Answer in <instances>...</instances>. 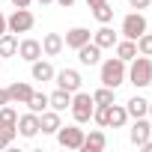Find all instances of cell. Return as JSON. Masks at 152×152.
Masks as SVG:
<instances>
[{"label": "cell", "instance_id": "11", "mask_svg": "<svg viewBox=\"0 0 152 152\" xmlns=\"http://www.w3.org/2000/svg\"><path fill=\"white\" fill-rule=\"evenodd\" d=\"M54 75H57V69H54L48 60H42V57H39V60H33V63H30V78H33V81L48 84V81H54Z\"/></svg>", "mask_w": 152, "mask_h": 152}, {"label": "cell", "instance_id": "18", "mask_svg": "<svg viewBox=\"0 0 152 152\" xmlns=\"http://www.w3.org/2000/svg\"><path fill=\"white\" fill-rule=\"evenodd\" d=\"M93 42H96V45H99V48L104 51V48H113V45L119 42V36L113 33V27H107V24H102V27H99V30L93 33Z\"/></svg>", "mask_w": 152, "mask_h": 152}, {"label": "cell", "instance_id": "6", "mask_svg": "<svg viewBox=\"0 0 152 152\" xmlns=\"http://www.w3.org/2000/svg\"><path fill=\"white\" fill-rule=\"evenodd\" d=\"M33 24H36V15L30 12V9H15L9 18H6V30L9 33H30L33 30Z\"/></svg>", "mask_w": 152, "mask_h": 152}, {"label": "cell", "instance_id": "21", "mask_svg": "<svg viewBox=\"0 0 152 152\" xmlns=\"http://www.w3.org/2000/svg\"><path fill=\"white\" fill-rule=\"evenodd\" d=\"M3 57H18V36L15 33H0V60Z\"/></svg>", "mask_w": 152, "mask_h": 152}, {"label": "cell", "instance_id": "34", "mask_svg": "<svg viewBox=\"0 0 152 152\" xmlns=\"http://www.w3.org/2000/svg\"><path fill=\"white\" fill-rule=\"evenodd\" d=\"M57 3H60L63 9H69V6H75V0H57Z\"/></svg>", "mask_w": 152, "mask_h": 152}, {"label": "cell", "instance_id": "3", "mask_svg": "<svg viewBox=\"0 0 152 152\" xmlns=\"http://www.w3.org/2000/svg\"><path fill=\"white\" fill-rule=\"evenodd\" d=\"M93 107H96L93 93H84V90L72 93V104H69V110H72V119L78 122V125H84V122L93 119Z\"/></svg>", "mask_w": 152, "mask_h": 152}, {"label": "cell", "instance_id": "29", "mask_svg": "<svg viewBox=\"0 0 152 152\" xmlns=\"http://www.w3.org/2000/svg\"><path fill=\"white\" fill-rule=\"evenodd\" d=\"M137 54L152 57V33H149V30H146L143 36H137Z\"/></svg>", "mask_w": 152, "mask_h": 152}, {"label": "cell", "instance_id": "15", "mask_svg": "<svg viewBox=\"0 0 152 152\" xmlns=\"http://www.w3.org/2000/svg\"><path fill=\"white\" fill-rule=\"evenodd\" d=\"M69 104H72V93H69V90H60V87H57V90L48 96V107L57 110V113H66Z\"/></svg>", "mask_w": 152, "mask_h": 152}, {"label": "cell", "instance_id": "38", "mask_svg": "<svg viewBox=\"0 0 152 152\" xmlns=\"http://www.w3.org/2000/svg\"><path fill=\"white\" fill-rule=\"evenodd\" d=\"M146 116H149V119H152V102H149V110H146Z\"/></svg>", "mask_w": 152, "mask_h": 152}, {"label": "cell", "instance_id": "28", "mask_svg": "<svg viewBox=\"0 0 152 152\" xmlns=\"http://www.w3.org/2000/svg\"><path fill=\"white\" fill-rule=\"evenodd\" d=\"M107 113H110V104H96L93 107V122L102 125V128H107Z\"/></svg>", "mask_w": 152, "mask_h": 152}, {"label": "cell", "instance_id": "14", "mask_svg": "<svg viewBox=\"0 0 152 152\" xmlns=\"http://www.w3.org/2000/svg\"><path fill=\"white\" fill-rule=\"evenodd\" d=\"M90 39H93V33H90L87 27H72V30L66 33V39H63V42H66V48L78 51V48H81V45H87Z\"/></svg>", "mask_w": 152, "mask_h": 152}, {"label": "cell", "instance_id": "17", "mask_svg": "<svg viewBox=\"0 0 152 152\" xmlns=\"http://www.w3.org/2000/svg\"><path fill=\"white\" fill-rule=\"evenodd\" d=\"M104 146H107V137H104L102 128H96V131L84 134V146H81V152H102Z\"/></svg>", "mask_w": 152, "mask_h": 152}, {"label": "cell", "instance_id": "16", "mask_svg": "<svg viewBox=\"0 0 152 152\" xmlns=\"http://www.w3.org/2000/svg\"><path fill=\"white\" fill-rule=\"evenodd\" d=\"M60 125H63V122H60V113H57V110L48 107V110L39 113V131H42V134H57Z\"/></svg>", "mask_w": 152, "mask_h": 152}, {"label": "cell", "instance_id": "4", "mask_svg": "<svg viewBox=\"0 0 152 152\" xmlns=\"http://www.w3.org/2000/svg\"><path fill=\"white\" fill-rule=\"evenodd\" d=\"M84 128L78 125V122H72V125H60L57 128V143L63 146V149H72V152H81V146H84Z\"/></svg>", "mask_w": 152, "mask_h": 152}, {"label": "cell", "instance_id": "7", "mask_svg": "<svg viewBox=\"0 0 152 152\" xmlns=\"http://www.w3.org/2000/svg\"><path fill=\"white\" fill-rule=\"evenodd\" d=\"M54 84H57L60 90H69V93L84 90V78H81L78 69H60V72L54 75Z\"/></svg>", "mask_w": 152, "mask_h": 152}, {"label": "cell", "instance_id": "5", "mask_svg": "<svg viewBox=\"0 0 152 152\" xmlns=\"http://www.w3.org/2000/svg\"><path fill=\"white\" fill-rule=\"evenodd\" d=\"M146 30H149V24H146V15H143L140 9L128 12V15L122 18V27H119L122 39H134V42H137V36H143Z\"/></svg>", "mask_w": 152, "mask_h": 152}, {"label": "cell", "instance_id": "13", "mask_svg": "<svg viewBox=\"0 0 152 152\" xmlns=\"http://www.w3.org/2000/svg\"><path fill=\"white\" fill-rule=\"evenodd\" d=\"M6 93H9V102L12 104H27V99L33 96V87L27 81H15V84L6 87Z\"/></svg>", "mask_w": 152, "mask_h": 152}, {"label": "cell", "instance_id": "1", "mask_svg": "<svg viewBox=\"0 0 152 152\" xmlns=\"http://www.w3.org/2000/svg\"><path fill=\"white\" fill-rule=\"evenodd\" d=\"M125 75H128V63L119 60V57H107V60L99 66V81H102V87L119 90V87L125 84Z\"/></svg>", "mask_w": 152, "mask_h": 152}, {"label": "cell", "instance_id": "24", "mask_svg": "<svg viewBox=\"0 0 152 152\" xmlns=\"http://www.w3.org/2000/svg\"><path fill=\"white\" fill-rule=\"evenodd\" d=\"M93 9V18L99 21V24H110L113 21V6L107 3V0H102V3H96V6H90Z\"/></svg>", "mask_w": 152, "mask_h": 152}, {"label": "cell", "instance_id": "35", "mask_svg": "<svg viewBox=\"0 0 152 152\" xmlns=\"http://www.w3.org/2000/svg\"><path fill=\"white\" fill-rule=\"evenodd\" d=\"M6 146H9V140H6L3 134H0V149H6Z\"/></svg>", "mask_w": 152, "mask_h": 152}, {"label": "cell", "instance_id": "33", "mask_svg": "<svg viewBox=\"0 0 152 152\" xmlns=\"http://www.w3.org/2000/svg\"><path fill=\"white\" fill-rule=\"evenodd\" d=\"M0 33H6V15L0 12Z\"/></svg>", "mask_w": 152, "mask_h": 152}, {"label": "cell", "instance_id": "20", "mask_svg": "<svg viewBox=\"0 0 152 152\" xmlns=\"http://www.w3.org/2000/svg\"><path fill=\"white\" fill-rule=\"evenodd\" d=\"M128 125V110L125 104H110V113H107V128H125Z\"/></svg>", "mask_w": 152, "mask_h": 152}, {"label": "cell", "instance_id": "9", "mask_svg": "<svg viewBox=\"0 0 152 152\" xmlns=\"http://www.w3.org/2000/svg\"><path fill=\"white\" fill-rule=\"evenodd\" d=\"M18 134H21L24 140H33V137L39 134V113H33V110L21 113V116H18Z\"/></svg>", "mask_w": 152, "mask_h": 152}, {"label": "cell", "instance_id": "36", "mask_svg": "<svg viewBox=\"0 0 152 152\" xmlns=\"http://www.w3.org/2000/svg\"><path fill=\"white\" fill-rule=\"evenodd\" d=\"M36 3H42V6H48V3H54V0H36Z\"/></svg>", "mask_w": 152, "mask_h": 152}, {"label": "cell", "instance_id": "26", "mask_svg": "<svg viewBox=\"0 0 152 152\" xmlns=\"http://www.w3.org/2000/svg\"><path fill=\"white\" fill-rule=\"evenodd\" d=\"M93 102H96V104H113V102H116V90H110V87H99V90L93 93Z\"/></svg>", "mask_w": 152, "mask_h": 152}, {"label": "cell", "instance_id": "2", "mask_svg": "<svg viewBox=\"0 0 152 152\" xmlns=\"http://www.w3.org/2000/svg\"><path fill=\"white\" fill-rule=\"evenodd\" d=\"M125 84H131L134 90H143L152 84V60L137 54L131 63H128V75H125Z\"/></svg>", "mask_w": 152, "mask_h": 152}, {"label": "cell", "instance_id": "37", "mask_svg": "<svg viewBox=\"0 0 152 152\" xmlns=\"http://www.w3.org/2000/svg\"><path fill=\"white\" fill-rule=\"evenodd\" d=\"M96 3H102V0H87V6H96Z\"/></svg>", "mask_w": 152, "mask_h": 152}, {"label": "cell", "instance_id": "30", "mask_svg": "<svg viewBox=\"0 0 152 152\" xmlns=\"http://www.w3.org/2000/svg\"><path fill=\"white\" fill-rule=\"evenodd\" d=\"M149 3H152V0H128L131 9H149Z\"/></svg>", "mask_w": 152, "mask_h": 152}, {"label": "cell", "instance_id": "32", "mask_svg": "<svg viewBox=\"0 0 152 152\" xmlns=\"http://www.w3.org/2000/svg\"><path fill=\"white\" fill-rule=\"evenodd\" d=\"M3 104H9V93H6V90H0V107H3Z\"/></svg>", "mask_w": 152, "mask_h": 152}, {"label": "cell", "instance_id": "12", "mask_svg": "<svg viewBox=\"0 0 152 152\" xmlns=\"http://www.w3.org/2000/svg\"><path fill=\"white\" fill-rule=\"evenodd\" d=\"M78 60H81V66H99V63H102V48L90 39L87 45L78 48Z\"/></svg>", "mask_w": 152, "mask_h": 152}, {"label": "cell", "instance_id": "19", "mask_svg": "<svg viewBox=\"0 0 152 152\" xmlns=\"http://www.w3.org/2000/svg\"><path fill=\"white\" fill-rule=\"evenodd\" d=\"M63 48H66V42H63L60 33H45V39H42V54L45 57H57Z\"/></svg>", "mask_w": 152, "mask_h": 152}, {"label": "cell", "instance_id": "23", "mask_svg": "<svg viewBox=\"0 0 152 152\" xmlns=\"http://www.w3.org/2000/svg\"><path fill=\"white\" fill-rule=\"evenodd\" d=\"M125 110H128V119L146 116V110H149V102H146L143 96H131V99L125 102Z\"/></svg>", "mask_w": 152, "mask_h": 152}, {"label": "cell", "instance_id": "31", "mask_svg": "<svg viewBox=\"0 0 152 152\" xmlns=\"http://www.w3.org/2000/svg\"><path fill=\"white\" fill-rule=\"evenodd\" d=\"M30 3H33V0H12L15 9H30Z\"/></svg>", "mask_w": 152, "mask_h": 152}, {"label": "cell", "instance_id": "8", "mask_svg": "<svg viewBox=\"0 0 152 152\" xmlns=\"http://www.w3.org/2000/svg\"><path fill=\"white\" fill-rule=\"evenodd\" d=\"M149 137H152V122H149V116H137V119L131 122V128H128V140H131L134 146H143Z\"/></svg>", "mask_w": 152, "mask_h": 152}, {"label": "cell", "instance_id": "10", "mask_svg": "<svg viewBox=\"0 0 152 152\" xmlns=\"http://www.w3.org/2000/svg\"><path fill=\"white\" fill-rule=\"evenodd\" d=\"M18 57H21L24 63H33V60L45 57V54H42V42H39V39H30V36L21 39V42H18Z\"/></svg>", "mask_w": 152, "mask_h": 152}, {"label": "cell", "instance_id": "22", "mask_svg": "<svg viewBox=\"0 0 152 152\" xmlns=\"http://www.w3.org/2000/svg\"><path fill=\"white\" fill-rule=\"evenodd\" d=\"M113 51H116V57H119V60L131 63V60L137 57V42H134V39H119V42L113 45Z\"/></svg>", "mask_w": 152, "mask_h": 152}, {"label": "cell", "instance_id": "27", "mask_svg": "<svg viewBox=\"0 0 152 152\" xmlns=\"http://www.w3.org/2000/svg\"><path fill=\"white\" fill-rule=\"evenodd\" d=\"M0 125H18V110L12 107V102L0 107Z\"/></svg>", "mask_w": 152, "mask_h": 152}, {"label": "cell", "instance_id": "25", "mask_svg": "<svg viewBox=\"0 0 152 152\" xmlns=\"http://www.w3.org/2000/svg\"><path fill=\"white\" fill-rule=\"evenodd\" d=\"M27 110H33V113H42V110H48V93H42V90H33V96L27 99Z\"/></svg>", "mask_w": 152, "mask_h": 152}]
</instances>
